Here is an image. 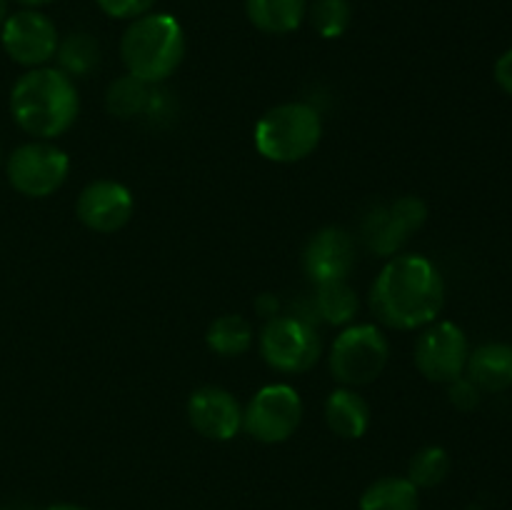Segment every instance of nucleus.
<instances>
[{"mask_svg": "<svg viewBox=\"0 0 512 510\" xmlns=\"http://www.w3.org/2000/svg\"><path fill=\"white\" fill-rule=\"evenodd\" d=\"M445 308V280L438 265L418 253L385 260L370 288V310L378 323L395 330H423Z\"/></svg>", "mask_w": 512, "mask_h": 510, "instance_id": "f257e3e1", "label": "nucleus"}, {"mask_svg": "<svg viewBox=\"0 0 512 510\" xmlns=\"http://www.w3.org/2000/svg\"><path fill=\"white\" fill-rule=\"evenodd\" d=\"M80 113L75 80L53 65L30 68L10 90V115L33 140H55L73 128Z\"/></svg>", "mask_w": 512, "mask_h": 510, "instance_id": "f03ea898", "label": "nucleus"}, {"mask_svg": "<svg viewBox=\"0 0 512 510\" xmlns=\"http://www.w3.org/2000/svg\"><path fill=\"white\" fill-rule=\"evenodd\" d=\"M185 30L170 13H145L130 20L120 38V60L125 73L148 85H160L185 60Z\"/></svg>", "mask_w": 512, "mask_h": 510, "instance_id": "7ed1b4c3", "label": "nucleus"}, {"mask_svg": "<svg viewBox=\"0 0 512 510\" xmlns=\"http://www.w3.org/2000/svg\"><path fill=\"white\" fill-rule=\"evenodd\" d=\"M255 150L265 160L293 165L310 158L323 140V118L303 100L273 105L255 123Z\"/></svg>", "mask_w": 512, "mask_h": 510, "instance_id": "20e7f679", "label": "nucleus"}, {"mask_svg": "<svg viewBox=\"0 0 512 510\" xmlns=\"http://www.w3.org/2000/svg\"><path fill=\"white\" fill-rule=\"evenodd\" d=\"M390 360L388 335L373 323H350L335 335L328 353L333 378L343 388H363L383 375Z\"/></svg>", "mask_w": 512, "mask_h": 510, "instance_id": "39448f33", "label": "nucleus"}, {"mask_svg": "<svg viewBox=\"0 0 512 510\" xmlns=\"http://www.w3.org/2000/svg\"><path fill=\"white\" fill-rule=\"evenodd\" d=\"M260 355L278 373H308L323 355L318 323L300 313H280L265 320L258 335Z\"/></svg>", "mask_w": 512, "mask_h": 510, "instance_id": "423d86ee", "label": "nucleus"}, {"mask_svg": "<svg viewBox=\"0 0 512 510\" xmlns=\"http://www.w3.org/2000/svg\"><path fill=\"white\" fill-rule=\"evenodd\" d=\"M70 173V158L53 140L18 145L5 160V175L15 193L43 200L58 193Z\"/></svg>", "mask_w": 512, "mask_h": 510, "instance_id": "0eeeda50", "label": "nucleus"}, {"mask_svg": "<svg viewBox=\"0 0 512 510\" xmlns=\"http://www.w3.org/2000/svg\"><path fill=\"white\" fill-rule=\"evenodd\" d=\"M305 415L303 398L288 383L260 388L243 408V430L263 445L285 443L300 428Z\"/></svg>", "mask_w": 512, "mask_h": 510, "instance_id": "6e6552de", "label": "nucleus"}, {"mask_svg": "<svg viewBox=\"0 0 512 510\" xmlns=\"http://www.w3.org/2000/svg\"><path fill=\"white\" fill-rule=\"evenodd\" d=\"M428 220V205L418 195H400L398 200L375 205L368 210L360 225V238L365 248L378 258H393L403 253L408 240L418 233Z\"/></svg>", "mask_w": 512, "mask_h": 510, "instance_id": "1a4fd4ad", "label": "nucleus"}, {"mask_svg": "<svg viewBox=\"0 0 512 510\" xmlns=\"http://www.w3.org/2000/svg\"><path fill=\"white\" fill-rule=\"evenodd\" d=\"M470 343L460 325L450 320H435L420 330L415 340L413 360L418 373L425 380L438 385H448L463 378L468 365Z\"/></svg>", "mask_w": 512, "mask_h": 510, "instance_id": "9d476101", "label": "nucleus"}, {"mask_svg": "<svg viewBox=\"0 0 512 510\" xmlns=\"http://www.w3.org/2000/svg\"><path fill=\"white\" fill-rule=\"evenodd\" d=\"M0 43L8 58L23 68H43L55 58L60 35L53 20L33 8L8 15L0 28Z\"/></svg>", "mask_w": 512, "mask_h": 510, "instance_id": "9b49d317", "label": "nucleus"}, {"mask_svg": "<svg viewBox=\"0 0 512 510\" xmlns=\"http://www.w3.org/2000/svg\"><path fill=\"white\" fill-rule=\"evenodd\" d=\"M135 198L128 185L118 180L100 178L85 185L75 203V215L88 230L110 235L123 230L133 220Z\"/></svg>", "mask_w": 512, "mask_h": 510, "instance_id": "f8f14e48", "label": "nucleus"}, {"mask_svg": "<svg viewBox=\"0 0 512 510\" xmlns=\"http://www.w3.org/2000/svg\"><path fill=\"white\" fill-rule=\"evenodd\" d=\"M358 260L355 238L340 225H325L310 235L303 250V270L313 285L348 280Z\"/></svg>", "mask_w": 512, "mask_h": 510, "instance_id": "ddd939ff", "label": "nucleus"}, {"mask_svg": "<svg viewBox=\"0 0 512 510\" xmlns=\"http://www.w3.org/2000/svg\"><path fill=\"white\" fill-rule=\"evenodd\" d=\"M188 420L203 438L225 443L243 430V405L220 385H203L188 398Z\"/></svg>", "mask_w": 512, "mask_h": 510, "instance_id": "4468645a", "label": "nucleus"}, {"mask_svg": "<svg viewBox=\"0 0 512 510\" xmlns=\"http://www.w3.org/2000/svg\"><path fill=\"white\" fill-rule=\"evenodd\" d=\"M465 375L480 388V393H503L512 388V345L483 343L470 350Z\"/></svg>", "mask_w": 512, "mask_h": 510, "instance_id": "2eb2a0df", "label": "nucleus"}, {"mask_svg": "<svg viewBox=\"0 0 512 510\" xmlns=\"http://www.w3.org/2000/svg\"><path fill=\"white\" fill-rule=\"evenodd\" d=\"M325 423L343 440H360L370 428V403L355 388H335L325 400Z\"/></svg>", "mask_w": 512, "mask_h": 510, "instance_id": "dca6fc26", "label": "nucleus"}, {"mask_svg": "<svg viewBox=\"0 0 512 510\" xmlns=\"http://www.w3.org/2000/svg\"><path fill=\"white\" fill-rule=\"evenodd\" d=\"M308 310L315 323L345 328L358 315L360 300L348 280H330V283L315 285V293Z\"/></svg>", "mask_w": 512, "mask_h": 510, "instance_id": "f3484780", "label": "nucleus"}, {"mask_svg": "<svg viewBox=\"0 0 512 510\" xmlns=\"http://www.w3.org/2000/svg\"><path fill=\"white\" fill-rule=\"evenodd\" d=\"M248 20L268 35H288L303 25L308 0H245Z\"/></svg>", "mask_w": 512, "mask_h": 510, "instance_id": "a211bd4d", "label": "nucleus"}, {"mask_svg": "<svg viewBox=\"0 0 512 510\" xmlns=\"http://www.w3.org/2000/svg\"><path fill=\"white\" fill-rule=\"evenodd\" d=\"M205 343H208L210 353L220 355V358H240L255 343L253 323L238 313L220 315L208 325Z\"/></svg>", "mask_w": 512, "mask_h": 510, "instance_id": "6ab92c4d", "label": "nucleus"}, {"mask_svg": "<svg viewBox=\"0 0 512 510\" xmlns=\"http://www.w3.org/2000/svg\"><path fill=\"white\" fill-rule=\"evenodd\" d=\"M420 490L403 475H385L360 495V510H418Z\"/></svg>", "mask_w": 512, "mask_h": 510, "instance_id": "aec40b11", "label": "nucleus"}, {"mask_svg": "<svg viewBox=\"0 0 512 510\" xmlns=\"http://www.w3.org/2000/svg\"><path fill=\"white\" fill-rule=\"evenodd\" d=\"M155 85L143 83V80L133 78V75H120L118 80H113L105 93V105H108V113L115 118H138V115H148L155 105Z\"/></svg>", "mask_w": 512, "mask_h": 510, "instance_id": "412c9836", "label": "nucleus"}, {"mask_svg": "<svg viewBox=\"0 0 512 510\" xmlns=\"http://www.w3.org/2000/svg\"><path fill=\"white\" fill-rule=\"evenodd\" d=\"M55 68L63 70L68 78H88L100 65V43L85 30L65 35L55 50Z\"/></svg>", "mask_w": 512, "mask_h": 510, "instance_id": "4be33fe9", "label": "nucleus"}, {"mask_svg": "<svg viewBox=\"0 0 512 510\" xmlns=\"http://www.w3.org/2000/svg\"><path fill=\"white\" fill-rule=\"evenodd\" d=\"M450 453L440 445H425L418 453L410 458L408 475L405 478L415 485L418 490L438 488L445 478L450 475Z\"/></svg>", "mask_w": 512, "mask_h": 510, "instance_id": "5701e85b", "label": "nucleus"}, {"mask_svg": "<svg viewBox=\"0 0 512 510\" xmlns=\"http://www.w3.org/2000/svg\"><path fill=\"white\" fill-rule=\"evenodd\" d=\"M315 33L325 40H335L345 35L353 23V5L350 0H313L308 3V15Z\"/></svg>", "mask_w": 512, "mask_h": 510, "instance_id": "b1692460", "label": "nucleus"}, {"mask_svg": "<svg viewBox=\"0 0 512 510\" xmlns=\"http://www.w3.org/2000/svg\"><path fill=\"white\" fill-rule=\"evenodd\" d=\"M448 400L453 408L463 410V413H470V410H475L480 405L483 393H480V388L468 378V375H463V378L448 383Z\"/></svg>", "mask_w": 512, "mask_h": 510, "instance_id": "393cba45", "label": "nucleus"}, {"mask_svg": "<svg viewBox=\"0 0 512 510\" xmlns=\"http://www.w3.org/2000/svg\"><path fill=\"white\" fill-rule=\"evenodd\" d=\"M98 8L103 10L105 15L115 20H135L140 15L150 13L155 5V0H95Z\"/></svg>", "mask_w": 512, "mask_h": 510, "instance_id": "a878e982", "label": "nucleus"}, {"mask_svg": "<svg viewBox=\"0 0 512 510\" xmlns=\"http://www.w3.org/2000/svg\"><path fill=\"white\" fill-rule=\"evenodd\" d=\"M495 83L500 85L505 95L512 98V48L505 50L498 58V63H495Z\"/></svg>", "mask_w": 512, "mask_h": 510, "instance_id": "bb28decb", "label": "nucleus"}, {"mask_svg": "<svg viewBox=\"0 0 512 510\" xmlns=\"http://www.w3.org/2000/svg\"><path fill=\"white\" fill-rule=\"evenodd\" d=\"M253 305H255V313H258L263 320H270L275 318V315L283 313V303H280V298L275 293H260Z\"/></svg>", "mask_w": 512, "mask_h": 510, "instance_id": "cd10ccee", "label": "nucleus"}, {"mask_svg": "<svg viewBox=\"0 0 512 510\" xmlns=\"http://www.w3.org/2000/svg\"><path fill=\"white\" fill-rule=\"evenodd\" d=\"M15 3L23 5V8H33V10H38L40 5H48V3H53V0H15Z\"/></svg>", "mask_w": 512, "mask_h": 510, "instance_id": "c85d7f7f", "label": "nucleus"}, {"mask_svg": "<svg viewBox=\"0 0 512 510\" xmlns=\"http://www.w3.org/2000/svg\"><path fill=\"white\" fill-rule=\"evenodd\" d=\"M45 510H88V508H83V505H75V503H55Z\"/></svg>", "mask_w": 512, "mask_h": 510, "instance_id": "c756f323", "label": "nucleus"}, {"mask_svg": "<svg viewBox=\"0 0 512 510\" xmlns=\"http://www.w3.org/2000/svg\"><path fill=\"white\" fill-rule=\"evenodd\" d=\"M5 18H8V0H0V28H3Z\"/></svg>", "mask_w": 512, "mask_h": 510, "instance_id": "7c9ffc66", "label": "nucleus"}, {"mask_svg": "<svg viewBox=\"0 0 512 510\" xmlns=\"http://www.w3.org/2000/svg\"><path fill=\"white\" fill-rule=\"evenodd\" d=\"M0 510H30V508H28V505H23V503H8V505H3Z\"/></svg>", "mask_w": 512, "mask_h": 510, "instance_id": "2f4dec72", "label": "nucleus"}, {"mask_svg": "<svg viewBox=\"0 0 512 510\" xmlns=\"http://www.w3.org/2000/svg\"><path fill=\"white\" fill-rule=\"evenodd\" d=\"M0 163H3V145H0Z\"/></svg>", "mask_w": 512, "mask_h": 510, "instance_id": "473e14b6", "label": "nucleus"}]
</instances>
